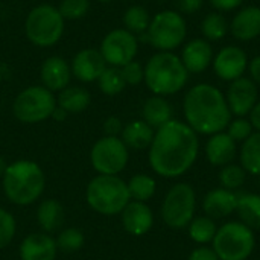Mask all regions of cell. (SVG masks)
Segmentation results:
<instances>
[{"label": "cell", "mask_w": 260, "mask_h": 260, "mask_svg": "<svg viewBox=\"0 0 260 260\" xmlns=\"http://www.w3.org/2000/svg\"><path fill=\"white\" fill-rule=\"evenodd\" d=\"M198 151V134L186 122L172 119L155 129L148 158L157 175L177 178L193 166Z\"/></svg>", "instance_id": "1"}, {"label": "cell", "mask_w": 260, "mask_h": 260, "mask_svg": "<svg viewBox=\"0 0 260 260\" xmlns=\"http://www.w3.org/2000/svg\"><path fill=\"white\" fill-rule=\"evenodd\" d=\"M183 113L186 123L204 136L225 131L233 116L224 93L212 84L193 85L184 96Z\"/></svg>", "instance_id": "2"}, {"label": "cell", "mask_w": 260, "mask_h": 260, "mask_svg": "<svg viewBox=\"0 0 260 260\" xmlns=\"http://www.w3.org/2000/svg\"><path fill=\"white\" fill-rule=\"evenodd\" d=\"M3 193L15 206H30L44 192L46 175L38 163L32 160H17L8 165L2 177Z\"/></svg>", "instance_id": "3"}, {"label": "cell", "mask_w": 260, "mask_h": 260, "mask_svg": "<svg viewBox=\"0 0 260 260\" xmlns=\"http://www.w3.org/2000/svg\"><path fill=\"white\" fill-rule=\"evenodd\" d=\"M189 79L181 58L174 52H157L145 66L146 87L157 96L175 94L184 88Z\"/></svg>", "instance_id": "4"}, {"label": "cell", "mask_w": 260, "mask_h": 260, "mask_svg": "<svg viewBox=\"0 0 260 260\" xmlns=\"http://www.w3.org/2000/svg\"><path fill=\"white\" fill-rule=\"evenodd\" d=\"M85 200L90 209L104 216L120 215L131 201L128 184L119 175H96L85 189Z\"/></svg>", "instance_id": "5"}, {"label": "cell", "mask_w": 260, "mask_h": 260, "mask_svg": "<svg viewBox=\"0 0 260 260\" xmlns=\"http://www.w3.org/2000/svg\"><path fill=\"white\" fill-rule=\"evenodd\" d=\"M212 242L219 260H247L256 247L253 230L238 221L219 227Z\"/></svg>", "instance_id": "6"}, {"label": "cell", "mask_w": 260, "mask_h": 260, "mask_svg": "<svg viewBox=\"0 0 260 260\" xmlns=\"http://www.w3.org/2000/svg\"><path fill=\"white\" fill-rule=\"evenodd\" d=\"M24 32L30 43L38 47H49L59 41L64 32V18L52 5L35 6L26 18Z\"/></svg>", "instance_id": "7"}, {"label": "cell", "mask_w": 260, "mask_h": 260, "mask_svg": "<svg viewBox=\"0 0 260 260\" xmlns=\"http://www.w3.org/2000/svg\"><path fill=\"white\" fill-rule=\"evenodd\" d=\"M187 35V24L178 11H161L149 23L148 43L158 52H172L180 47Z\"/></svg>", "instance_id": "8"}, {"label": "cell", "mask_w": 260, "mask_h": 260, "mask_svg": "<svg viewBox=\"0 0 260 260\" xmlns=\"http://www.w3.org/2000/svg\"><path fill=\"white\" fill-rule=\"evenodd\" d=\"M56 108V98L43 85H32L17 94L12 113L23 123H38L49 119Z\"/></svg>", "instance_id": "9"}, {"label": "cell", "mask_w": 260, "mask_h": 260, "mask_svg": "<svg viewBox=\"0 0 260 260\" xmlns=\"http://www.w3.org/2000/svg\"><path fill=\"white\" fill-rule=\"evenodd\" d=\"M197 209V193L189 183H177L169 189L161 206V218L169 229L189 227Z\"/></svg>", "instance_id": "10"}, {"label": "cell", "mask_w": 260, "mask_h": 260, "mask_svg": "<svg viewBox=\"0 0 260 260\" xmlns=\"http://www.w3.org/2000/svg\"><path fill=\"white\" fill-rule=\"evenodd\" d=\"M129 149L120 137L104 136L90 151V163L99 175H119L128 165Z\"/></svg>", "instance_id": "11"}, {"label": "cell", "mask_w": 260, "mask_h": 260, "mask_svg": "<svg viewBox=\"0 0 260 260\" xmlns=\"http://www.w3.org/2000/svg\"><path fill=\"white\" fill-rule=\"evenodd\" d=\"M139 50L137 37L126 29H114L105 35L101 43V53L107 64L113 67H123L134 61Z\"/></svg>", "instance_id": "12"}, {"label": "cell", "mask_w": 260, "mask_h": 260, "mask_svg": "<svg viewBox=\"0 0 260 260\" xmlns=\"http://www.w3.org/2000/svg\"><path fill=\"white\" fill-rule=\"evenodd\" d=\"M248 56L244 49L230 44L222 47L213 56V70L216 76L222 81H235L242 78L248 69Z\"/></svg>", "instance_id": "13"}, {"label": "cell", "mask_w": 260, "mask_h": 260, "mask_svg": "<svg viewBox=\"0 0 260 260\" xmlns=\"http://www.w3.org/2000/svg\"><path fill=\"white\" fill-rule=\"evenodd\" d=\"M257 84L251 78L244 76L232 81L225 94V101L232 114L238 117H245L247 114H250L254 105L257 104Z\"/></svg>", "instance_id": "14"}, {"label": "cell", "mask_w": 260, "mask_h": 260, "mask_svg": "<svg viewBox=\"0 0 260 260\" xmlns=\"http://www.w3.org/2000/svg\"><path fill=\"white\" fill-rule=\"evenodd\" d=\"M120 221L126 233L143 236L154 225V213L146 203L129 201L120 213Z\"/></svg>", "instance_id": "15"}, {"label": "cell", "mask_w": 260, "mask_h": 260, "mask_svg": "<svg viewBox=\"0 0 260 260\" xmlns=\"http://www.w3.org/2000/svg\"><path fill=\"white\" fill-rule=\"evenodd\" d=\"M58 247L55 239L49 233H30L27 235L18 248L20 260H55Z\"/></svg>", "instance_id": "16"}, {"label": "cell", "mask_w": 260, "mask_h": 260, "mask_svg": "<svg viewBox=\"0 0 260 260\" xmlns=\"http://www.w3.org/2000/svg\"><path fill=\"white\" fill-rule=\"evenodd\" d=\"M72 73L81 82H94L107 69V62L96 49H84L78 52L72 61Z\"/></svg>", "instance_id": "17"}, {"label": "cell", "mask_w": 260, "mask_h": 260, "mask_svg": "<svg viewBox=\"0 0 260 260\" xmlns=\"http://www.w3.org/2000/svg\"><path fill=\"white\" fill-rule=\"evenodd\" d=\"M180 58L189 73H203L213 62V49L207 40L195 38L183 47Z\"/></svg>", "instance_id": "18"}, {"label": "cell", "mask_w": 260, "mask_h": 260, "mask_svg": "<svg viewBox=\"0 0 260 260\" xmlns=\"http://www.w3.org/2000/svg\"><path fill=\"white\" fill-rule=\"evenodd\" d=\"M40 76L43 87H46L50 91H61L70 84L72 69L64 58L50 56L43 62Z\"/></svg>", "instance_id": "19"}, {"label": "cell", "mask_w": 260, "mask_h": 260, "mask_svg": "<svg viewBox=\"0 0 260 260\" xmlns=\"http://www.w3.org/2000/svg\"><path fill=\"white\" fill-rule=\"evenodd\" d=\"M238 209V195L227 189L210 190L203 201V210L206 216L212 219H222L235 213Z\"/></svg>", "instance_id": "20"}, {"label": "cell", "mask_w": 260, "mask_h": 260, "mask_svg": "<svg viewBox=\"0 0 260 260\" xmlns=\"http://www.w3.org/2000/svg\"><path fill=\"white\" fill-rule=\"evenodd\" d=\"M238 154V143L227 134L218 133L210 136L206 143V157L213 166H227L230 165Z\"/></svg>", "instance_id": "21"}, {"label": "cell", "mask_w": 260, "mask_h": 260, "mask_svg": "<svg viewBox=\"0 0 260 260\" xmlns=\"http://www.w3.org/2000/svg\"><path fill=\"white\" fill-rule=\"evenodd\" d=\"M232 35L239 41H251L260 35V8H242L230 23Z\"/></svg>", "instance_id": "22"}, {"label": "cell", "mask_w": 260, "mask_h": 260, "mask_svg": "<svg viewBox=\"0 0 260 260\" xmlns=\"http://www.w3.org/2000/svg\"><path fill=\"white\" fill-rule=\"evenodd\" d=\"M154 134H155V129L142 119V120H133L126 123L122 129L120 139L126 145L128 149L143 151V149H149Z\"/></svg>", "instance_id": "23"}, {"label": "cell", "mask_w": 260, "mask_h": 260, "mask_svg": "<svg viewBox=\"0 0 260 260\" xmlns=\"http://www.w3.org/2000/svg\"><path fill=\"white\" fill-rule=\"evenodd\" d=\"M172 114H174L172 105L163 96H157V94L148 98L142 108L143 120L154 129H158L165 123L171 122Z\"/></svg>", "instance_id": "24"}, {"label": "cell", "mask_w": 260, "mask_h": 260, "mask_svg": "<svg viewBox=\"0 0 260 260\" xmlns=\"http://www.w3.org/2000/svg\"><path fill=\"white\" fill-rule=\"evenodd\" d=\"M37 221L44 233L58 232L64 224V207L58 200H43L37 207Z\"/></svg>", "instance_id": "25"}, {"label": "cell", "mask_w": 260, "mask_h": 260, "mask_svg": "<svg viewBox=\"0 0 260 260\" xmlns=\"http://www.w3.org/2000/svg\"><path fill=\"white\" fill-rule=\"evenodd\" d=\"M90 93L82 87H66L56 98V105L67 114L81 113L90 105Z\"/></svg>", "instance_id": "26"}, {"label": "cell", "mask_w": 260, "mask_h": 260, "mask_svg": "<svg viewBox=\"0 0 260 260\" xmlns=\"http://www.w3.org/2000/svg\"><path fill=\"white\" fill-rule=\"evenodd\" d=\"M236 212L242 224H245L251 230H260V195L257 193L238 195Z\"/></svg>", "instance_id": "27"}, {"label": "cell", "mask_w": 260, "mask_h": 260, "mask_svg": "<svg viewBox=\"0 0 260 260\" xmlns=\"http://www.w3.org/2000/svg\"><path fill=\"white\" fill-rule=\"evenodd\" d=\"M241 166L251 175H260V133H253L245 142H242L239 151Z\"/></svg>", "instance_id": "28"}, {"label": "cell", "mask_w": 260, "mask_h": 260, "mask_svg": "<svg viewBox=\"0 0 260 260\" xmlns=\"http://www.w3.org/2000/svg\"><path fill=\"white\" fill-rule=\"evenodd\" d=\"M128 184V192H129V198L131 201H140V203H146L149 201L154 195H155V180L151 175L146 174H136L129 178Z\"/></svg>", "instance_id": "29"}, {"label": "cell", "mask_w": 260, "mask_h": 260, "mask_svg": "<svg viewBox=\"0 0 260 260\" xmlns=\"http://www.w3.org/2000/svg\"><path fill=\"white\" fill-rule=\"evenodd\" d=\"M151 23V17L146 8L140 6V5H134L129 6L125 14H123V24L125 29L134 35H142L148 30Z\"/></svg>", "instance_id": "30"}, {"label": "cell", "mask_w": 260, "mask_h": 260, "mask_svg": "<svg viewBox=\"0 0 260 260\" xmlns=\"http://www.w3.org/2000/svg\"><path fill=\"white\" fill-rule=\"evenodd\" d=\"M230 26L229 21L225 20V17L221 12H210L204 17L203 23H201V32L204 35V38L207 41H219L222 40L227 32H229Z\"/></svg>", "instance_id": "31"}, {"label": "cell", "mask_w": 260, "mask_h": 260, "mask_svg": "<svg viewBox=\"0 0 260 260\" xmlns=\"http://www.w3.org/2000/svg\"><path fill=\"white\" fill-rule=\"evenodd\" d=\"M216 230L218 229H216L215 219H212L209 216L195 218L189 224V236L193 242H197L200 245H206V244L212 242L216 235Z\"/></svg>", "instance_id": "32"}, {"label": "cell", "mask_w": 260, "mask_h": 260, "mask_svg": "<svg viewBox=\"0 0 260 260\" xmlns=\"http://www.w3.org/2000/svg\"><path fill=\"white\" fill-rule=\"evenodd\" d=\"M98 84H99L101 91L107 96H116V94L122 93L126 87V82L120 72V67H113V66L107 67L102 72V75L98 79Z\"/></svg>", "instance_id": "33"}, {"label": "cell", "mask_w": 260, "mask_h": 260, "mask_svg": "<svg viewBox=\"0 0 260 260\" xmlns=\"http://www.w3.org/2000/svg\"><path fill=\"white\" fill-rule=\"evenodd\" d=\"M58 251L62 253H76L84 247L85 242V236L79 229L75 227H69L64 230H59L58 236L55 238Z\"/></svg>", "instance_id": "34"}, {"label": "cell", "mask_w": 260, "mask_h": 260, "mask_svg": "<svg viewBox=\"0 0 260 260\" xmlns=\"http://www.w3.org/2000/svg\"><path fill=\"white\" fill-rule=\"evenodd\" d=\"M245 178H247V172L239 165H232L230 163L227 166H222V169L219 172L221 187L227 189V190H232V192L242 187L244 183H245Z\"/></svg>", "instance_id": "35"}, {"label": "cell", "mask_w": 260, "mask_h": 260, "mask_svg": "<svg viewBox=\"0 0 260 260\" xmlns=\"http://www.w3.org/2000/svg\"><path fill=\"white\" fill-rule=\"evenodd\" d=\"M17 232V222L11 212L0 207V250L6 248Z\"/></svg>", "instance_id": "36"}, {"label": "cell", "mask_w": 260, "mask_h": 260, "mask_svg": "<svg viewBox=\"0 0 260 260\" xmlns=\"http://www.w3.org/2000/svg\"><path fill=\"white\" fill-rule=\"evenodd\" d=\"M90 0H61L58 11L66 20H76L87 14Z\"/></svg>", "instance_id": "37"}, {"label": "cell", "mask_w": 260, "mask_h": 260, "mask_svg": "<svg viewBox=\"0 0 260 260\" xmlns=\"http://www.w3.org/2000/svg\"><path fill=\"white\" fill-rule=\"evenodd\" d=\"M253 125L250 122V119H245V117H238L235 120H232L227 126V134L236 142H245L254 131H253Z\"/></svg>", "instance_id": "38"}, {"label": "cell", "mask_w": 260, "mask_h": 260, "mask_svg": "<svg viewBox=\"0 0 260 260\" xmlns=\"http://www.w3.org/2000/svg\"><path fill=\"white\" fill-rule=\"evenodd\" d=\"M120 72L126 85H139L145 79V67L137 61L125 64L123 67H120Z\"/></svg>", "instance_id": "39"}, {"label": "cell", "mask_w": 260, "mask_h": 260, "mask_svg": "<svg viewBox=\"0 0 260 260\" xmlns=\"http://www.w3.org/2000/svg\"><path fill=\"white\" fill-rule=\"evenodd\" d=\"M122 129H123V125H122V120L116 116H110L105 119L104 122V133L105 136H111V137H119L122 134Z\"/></svg>", "instance_id": "40"}, {"label": "cell", "mask_w": 260, "mask_h": 260, "mask_svg": "<svg viewBox=\"0 0 260 260\" xmlns=\"http://www.w3.org/2000/svg\"><path fill=\"white\" fill-rule=\"evenodd\" d=\"M174 3L180 14H193L203 6L204 0H174Z\"/></svg>", "instance_id": "41"}, {"label": "cell", "mask_w": 260, "mask_h": 260, "mask_svg": "<svg viewBox=\"0 0 260 260\" xmlns=\"http://www.w3.org/2000/svg\"><path fill=\"white\" fill-rule=\"evenodd\" d=\"M187 260H219L216 256V253L213 251V248L209 247H200L197 250H193L189 256Z\"/></svg>", "instance_id": "42"}, {"label": "cell", "mask_w": 260, "mask_h": 260, "mask_svg": "<svg viewBox=\"0 0 260 260\" xmlns=\"http://www.w3.org/2000/svg\"><path fill=\"white\" fill-rule=\"evenodd\" d=\"M216 11H233L242 5L244 0H209Z\"/></svg>", "instance_id": "43"}, {"label": "cell", "mask_w": 260, "mask_h": 260, "mask_svg": "<svg viewBox=\"0 0 260 260\" xmlns=\"http://www.w3.org/2000/svg\"><path fill=\"white\" fill-rule=\"evenodd\" d=\"M248 70H250V78H251L256 84H260V55L254 56V58L248 62Z\"/></svg>", "instance_id": "44"}, {"label": "cell", "mask_w": 260, "mask_h": 260, "mask_svg": "<svg viewBox=\"0 0 260 260\" xmlns=\"http://www.w3.org/2000/svg\"><path fill=\"white\" fill-rule=\"evenodd\" d=\"M250 122H251L253 128L260 133V101H257V104L254 105V108L250 113Z\"/></svg>", "instance_id": "45"}, {"label": "cell", "mask_w": 260, "mask_h": 260, "mask_svg": "<svg viewBox=\"0 0 260 260\" xmlns=\"http://www.w3.org/2000/svg\"><path fill=\"white\" fill-rule=\"evenodd\" d=\"M52 119H55V120H58V122H62V120H66V117H67V113L62 110V108H59L58 105H56V108L53 110V113H52V116H50Z\"/></svg>", "instance_id": "46"}, {"label": "cell", "mask_w": 260, "mask_h": 260, "mask_svg": "<svg viewBox=\"0 0 260 260\" xmlns=\"http://www.w3.org/2000/svg\"><path fill=\"white\" fill-rule=\"evenodd\" d=\"M6 169H8V163H6V160L3 157H0V178L5 175Z\"/></svg>", "instance_id": "47"}, {"label": "cell", "mask_w": 260, "mask_h": 260, "mask_svg": "<svg viewBox=\"0 0 260 260\" xmlns=\"http://www.w3.org/2000/svg\"><path fill=\"white\" fill-rule=\"evenodd\" d=\"M98 2H104L105 3V2H113V0H98Z\"/></svg>", "instance_id": "48"}]
</instances>
